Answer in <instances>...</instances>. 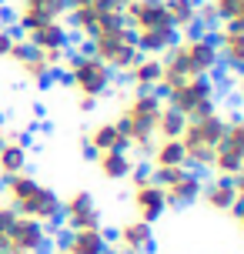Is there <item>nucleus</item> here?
Instances as JSON below:
<instances>
[{"label": "nucleus", "instance_id": "obj_30", "mask_svg": "<svg viewBox=\"0 0 244 254\" xmlns=\"http://www.w3.org/2000/svg\"><path fill=\"white\" fill-rule=\"evenodd\" d=\"M13 40H17V34H13L7 24H0V61H7V54H10Z\"/></svg>", "mask_w": 244, "mask_h": 254}, {"label": "nucleus", "instance_id": "obj_34", "mask_svg": "<svg viewBox=\"0 0 244 254\" xmlns=\"http://www.w3.org/2000/svg\"><path fill=\"white\" fill-rule=\"evenodd\" d=\"M0 254H10V251H3V248H0Z\"/></svg>", "mask_w": 244, "mask_h": 254}, {"label": "nucleus", "instance_id": "obj_2", "mask_svg": "<svg viewBox=\"0 0 244 254\" xmlns=\"http://www.w3.org/2000/svg\"><path fill=\"white\" fill-rule=\"evenodd\" d=\"M0 194H3V204L13 214L30 217V221H37L44 228H54L61 221V194L51 184H44L34 174H27V171L0 181Z\"/></svg>", "mask_w": 244, "mask_h": 254}, {"label": "nucleus", "instance_id": "obj_1", "mask_svg": "<svg viewBox=\"0 0 244 254\" xmlns=\"http://www.w3.org/2000/svg\"><path fill=\"white\" fill-rule=\"evenodd\" d=\"M218 47L207 30H191V34H178V40L161 54V84L157 94L167 90L171 84L181 80H194V77H214L218 74Z\"/></svg>", "mask_w": 244, "mask_h": 254}, {"label": "nucleus", "instance_id": "obj_28", "mask_svg": "<svg viewBox=\"0 0 244 254\" xmlns=\"http://www.w3.org/2000/svg\"><path fill=\"white\" fill-rule=\"evenodd\" d=\"M218 24H231L244 30V0H204Z\"/></svg>", "mask_w": 244, "mask_h": 254}, {"label": "nucleus", "instance_id": "obj_8", "mask_svg": "<svg viewBox=\"0 0 244 254\" xmlns=\"http://www.w3.org/2000/svg\"><path fill=\"white\" fill-rule=\"evenodd\" d=\"M161 97L171 111H178L184 121L191 117H204L218 111V84L211 77H194V80H181L161 90Z\"/></svg>", "mask_w": 244, "mask_h": 254}, {"label": "nucleus", "instance_id": "obj_7", "mask_svg": "<svg viewBox=\"0 0 244 254\" xmlns=\"http://www.w3.org/2000/svg\"><path fill=\"white\" fill-rule=\"evenodd\" d=\"M87 51L101 64H107L114 74H127V67L141 57V47H137V40H134L130 27L124 20H117V24L97 30L94 37H87Z\"/></svg>", "mask_w": 244, "mask_h": 254}, {"label": "nucleus", "instance_id": "obj_11", "mask_svg": "<svg viewBox=\"0 0 244 254\" xmlns=\"http://www.w3.org/2000/svg\"><path fill=\"white\" fill-rule=\"evenodd\" d=\"M7 61L20 70V77L24 80H30V84H37V87H47L51 84L54 70L61 67V57H54V54H44V51H34L30 44H27L24 37L13 40L10 54H7Z\"/></svg>", "mask_w": 244, "mask_h": 254}, {"label": "nucleus", "instance_id": "obj_9", "mask_svg": "<svg viewBox=\"0 0 244 254\" xmlns=\"http://www.w3.org/2000/svg\"><path fill=\"white\" fill-rule=\"evenodd\" d=\"M121 7L124 0H67V30L77 37H94L121 20Z\"/></svg>", "mask_w": 244, "mask_h": 254}, {"label": "nucleus", "instance_id": "obj_33", "mask_svg": "<svg viewBox=\"0 0 244 254\" xmlns=\"http://www.w3.org/2000/svg\"><path fill=\"white\" fill-rule=\"evenodd\" d=\"M234 87H238V94L244 97V70H241V74H234Z\"/></svg>", "mask_w": 244, "mask_h": 254}, {"label": "nucleus", "instance_id": "obj_4", "mask_svg": "<svg viewBox=\"0 0 244 254\" xmlns=\"http://www.w3.org/2000/svg\"><path fill=\"white\" fill-rule=\"evenodd\" d=\"M121 20L130 27L141 54H151V57H161L178 40V30L167 20L164 0H124Z\"/></svg>", "mask_w": 244, "mask_h": 254}, {"label": "nucleus", "instance_id": "obj_13", "mask_svg": "<svg viewBox=\"0 0 244 254\" xmlns=\"http://www.w3.org/2000/svg\"><path fill=\"white\" fill-rule=\"evenodd\" d=\"M154 181L161 184L167 197V207H191L201 197V174L194 167H171V171H154Z\"/></svg>", "mask_w": 244, "mask_h": 254}, {"label": "nucleus", "instance_id": "obj_26", "mask_svg": "<svg viewBox=\"0 0 244 254\" xmlns=\"http://www.w3.org/2000/svg\"><path fill=\"white\" fill-rule=\"evenodd\" d=\"M124 77H127V84L134 90H157V84H161V57L141 54V57L127 67Z\"/></svg>", "mask_w": 244, "mask_h": 254}, {"label": "nucleus", "instance_id": "obj_21", "mask_svg": "<svg viewBox=\"0 0 244 254\" xmlns=\"http://www.w3.org/2000/svg\"><path fill=\"white\" fill-rule=\"evenodd\" d=\"M54 254H111V241L104 228H84V231H67L57 241Z\"/></svg>", "mask_w": 244, "mask_h": 254}, {"label": "nucleus", "instance_id": "obj_18", "mask_svg": "<svg viewBox=\"0 0 244 254\" xmlns=\"http://www.w3.org/2000/svg\"><path fill=\"white\" fill-rule=\"evenodd\" d=\"M207 34H211L214 47H218V61L231 74H241L244 70V30L231 24H214Z\"/></svg>", "mask_w": 244, "mask_h": 254}, {"label": "nucleus", "instance_id": "obj_22", "mask_svg": "<svg viewBox=\"0 0 244 254\" xmlns=\"http://www.w3.org/2000/svg\"><path fill=\"white\" fill-rule=\"evenodd\" d=\"M101 151H127V137L117 127V121H97L84 134V154H101Z\"/></svg>", "mask_w": 244, "mask_h": 254}, {"label": "nucleus", "instance_id": "obj_3", "mask_svg": "<svg viewBox=\"0 0 244 254\" xmlns=\"http://www.w3.org/2000/svg\"><path fill=\"white\" fill-rule=\"evenodd\" d=\"M161 111H164V97L157 90H130L127 97L117 107V127L124 130L127 137V151L147 157L151 144L157 140V121H161Z\"/></svg>", "mask_w": 244, "mask_h": 254}, {"label": "nucleus", "instance_id": "obj_14", "mask_svg": "<svg viewBox=\"0 0 244 254\" xmlns=\"http://www.w3.org/2000/svg\"><path fill=\"white\" fill-rule=\"evenodd\" d=\"M3 251L10 254H47L51 251V228H44L30 217H13V224L3 234Z\"/></svg>", "mask_w": 244, "mask_h": 254}, {"label": "nucleus", "instance_id": "obj_19", "mask_svg": "<svg viewBox=\"0 0 244 254\" xmlns=\"http://www.w3.org/2000/svg\"><path fill=\"white\" fill-rule=\"evenodd\" d=\"M30 164V147L20 130H0V181L24 174Z\"/></svg>", "mask_w": 244, "mask_h": 254}, {"label": "nucleus", "instance_id": "obj_29", "mask_svg": "<svg viewBox=\"0 0 244 254\" xmlns=\"http://www.w3.org/2000/svg\"><path fill=\"white\" fill-rule=\"evenodd\" d=\"M181 130H184V117L178 111H171L164 104V111H161V121H157V137H181Z\"/></svg>", "mask_w": 244, "mask_h": 254}, {"label": "nucleus", "instance_id": "obj_27", "mask_svg": "<svg viewBox=\"0 0 244 254\" xmlns=\"http://www.w3.org/2000/svg\"><path fill=\"white\" fill-rule=\"evenodd\" d=\"M197 7H201V0H164L167 20H171V27H174L178 34H191V30L201 27Z\"/></svg>", "mask_w": 244, "mask_h": 254}, {"label": "nucleus", "instance_id": "obj_25", "mask_svg": "<svg viewBox=\"0 0 244 254\" xmlns=\"http://www.w3.org/2000/svg\"><path fill=\"white\" fill-rule=\"evenodd\" d=\"M90 157H94V167L104 181H127L134 174V157L127 151H101Z\"/></svg>", "mask_w": 244, "mask_h": 254}, {"label": "nucleus", "instance_id": "obj_31", "mask_svg": "<svg viewBox=\"0 0 244 254\" xmlns=\"http://www.w3.org/2000/svg\"><path fill=\"white\" fill-rule=\"evenodd\" d=\"M231 217H234V228H238V234H241V241H244V201H238V204H234Z\"/></svg>", "mask_w": 244, "mask_h": 254}, {"label": "nucleus", "instance_id": "obj_20", "mask_svg": "<svg viewBox=\"0 0 244 254\" xmlns=\"http://www.w3.org/2000/svg\"><path fill=\"white\" fill-rule=\"evenodd\" d=\"M24 40L34 47V51L54 54V57H67V47H70V30H67L64 20H51V24H40L34 30H24Z\"/></svg>", "mask_w": 244, "mask_h": 254}, {"label": "nucleus", "instance_id": "obj_23", "mask_svg": "<svg viewBox=\"0 0 244 254\" xmlns=\"http://www.w3.org/2000/svg\"><path fill=\"white\" fill-rule=\"evenodd\" d=\"M197 201L204 204L211 214H231L234 204H238V190L228 178H211L207 184H201V197Z\"/></svg>", "mask_w": 244, "mask_h": 254}, {"label": "nucleus", "instance_id": "obj_10", "mask_svg": "<svg viewBox=\"0 0 244 254\" xmlns=\"http://www.w3.org/2000/svg\"><path fill=\"white\" fill-rule=\"evenodd\" d=\"M244 171V114L224 117V134L211 161V174L214 178H238Z\"/></svg>", "mask_w": 244, "mask_h": 254}, {"label": "nucleus", "instance_id": "obj_15", "mask_svg": "<svg viewBox=\"0 0 244 254\" xmlns=\"http://www.w3.org/2000/svg\"><path fill=\"white\" fill-rule=\"evenodd\" d=\"M61 221L67 231H84V228H101V207L94 201L90 190H70L61 197Z\"/></svg>", "mask_w": 244, "mask_h": 254}, {"label": "nucleus", "instance_id": "obj_24", "mask_svg": "<svg viewBox=\"0 0 244 254\" xmlns=\"http://www.w3.org/2000/svg\"><path fill=\"white\" fill-rule=\"evenodd\" d=\"M147 164L151 171H171V167H187L184 161V147L178 137H157L147 151Z\"/></svg>", "mask_w": 244, "mask_h": 254}, {"label": "nucleus", "instance_id": "obj_5", "mask_svg": "<svg viewBox=\"0 0 244 254\" xmlns=\"http://www.w3.org/2000/svg\"><path fill=\"white\" fill-rule=\"evenodd\" d=\"M64 80H67V87L74 90V97H77V111L87 114V111L97 107L101 97L111 94V87H114V70L107 64H101L84 47V51L64 57Z\"/></svg>", "mask_w": 244, "mask_h": 254}, {"label": "nucleus", "instance_id": "obj_17", "mask_svg": "<svg viewBox=\"0 0 244 254\" xmlns=\"http://www.w3.org/2000/svg\"><path fill=\"white\" fill-rule=\"evenodd\" d=\"M67 13V0H17V10H13V24L24 30H34L40 24H51V20H64Z\"/></svg>", "mask_w": 244, "mask_h": 254}, {"label": "nucleus", "instance_id": "obj_32", "mask_svg": "<svg viewBox=\"0 0 244 254\" xmlns=\"http://www.w3.org/2000/svg\"><path fill=\"white\" fill-rule=\"evenodd\" d=\"M231 184H234V190H238V201H244V171L238 178H231Z\"/></svg>", "mask_w": 244, "mask_h": 254}, {"label": "nucleus", "instance_id": "obj_12", "mask_svg": "<svg viewBox=\"0 0 244 254\" xmlns=\"http://www.w3.org/2000/svg\"><path fill=\"white\" fill-rule=\"evenodd\" d=\"M130 207H134V217L147 224H157L167 214V197L154 174H144V171L130 174Z\"/></svg>", "mask_w": 244, "mask_h": 254}, {"label": "nucleus", "instance_id": "obj_16", "mask_svg": "<svg viewBox=\"0 0 244 254\" xmlns=\"http://www.w3.org/2000/svg\"><path fill=\"white\" fill-rule=\"evenodd\" d=\"M111 241V251L114 254H154V224H147V221H137V217H130L124 224H117L114 238H107Z\"/></svg>", "mask_w": 244, "mask_h": 254}, {"label": "nucleus", "instance_id": "obj_6", "mask_svg": "<svg viewBox=\"0 0 244 254\" xmlns=\"http://www.w3.org/2000/svg\"><path fill=\"white\" fill-rule=\"evenodd\" d=\"M221 134H224V114L221 111L184 121V130H181L178 140H181V147H184L187 167L211 171V161H214V151H218V144H221Z\"/></svg>", "mask_w": 244, "mask_h": 254}]
</instances>
